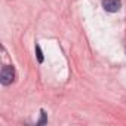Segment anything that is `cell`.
Here are the masks:
<instances>
[{
	"label": "cell",
	"instance_id": "1",
	"mask_svg": "<svg viewBox=\"0 0 126 126\" xmlns=\"http://www.w3.org/2000/svg\"><path fill=\"white\" fill-rule=\"evenodd\" d=\"M14 80H15V68L12 65H5L2 71H0V82H2V85L8 86Z\"/></svg>",
	"mask_w": 126,
	"mask_h": 126
},
{
	"label": "cell",
	"instance_id": "2",
	"mask_svg": "<svg viewBox=\"0 0 126 126\" xmlns=\"http://www.w3.org/2000/svg\"><path fill=\"white\" fill-rule=\"evenodd\" d=\"M102 8L107 12H119V9L122 8V2L120 0H102Z\"/></svg>",
	"mask_w": 126,
	"mask_h": 126
},
{
	"label": "cell",
	"instance_id": "3",
	"mask_svg": "<svg viewBox=\"0 0 126 126\" xmlns=\"http://www.w3.org/2000/svg\"><path fill=\"white\" fill-rule=\"evenodd\" d=\"M36 53H37V59L39 62H43V53H42V49L39 45H36Z\"/></svg>",
	"mask_w": 126,
	"mask_h": 126
},
{
	"label": "cell",
	"instance_id": "4",
	"mask_svg": "<svg viewBox=\"0 0 126 126\" xmlns=\"http://www.w3.org/2000/svg\"><path fill=\"white\" fill-rule=\"evenodd\" d=\"M46 122V114H45V111H42V120L39 122V125H43Z\"/></svg>",
	"mask_w": 126,
	"mask_h": 126
}]
</instances>
